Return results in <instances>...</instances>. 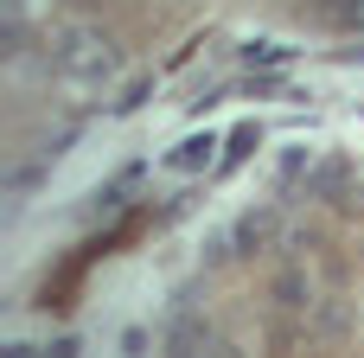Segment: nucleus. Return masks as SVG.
Masks as SVG:
<instances>
[{
	"label": "nucleus",
	"instance_id": "2",
	"mask_svg": "<svg viewBox=\"0 0 364 358\" xmlns=\"http://www.w3.org/2000/svg\"><path fill=\"white\" fill-rule=\"evenodd\" d=\"M205 167H218V135H186L166 154V173H205Z\"/></svg>",
	"mask_w": 364,
	"mask_h": 358
},
{
	"label": "nucleus",
	"instance_id": "4",
	"mask_svg": "<svg viewBox=\"0 0 364 358\" xmlns=\"http://www.w3.org/2000/svg\"><path fill=\"white\" fill-rule=\"evenodd\" d=\"M333 26H364V0H320Z\"/></svg>",
	"mask_w": 364,
	"mask_h": 358
},
{
	"label": "nucleus",
	"instance_id": "3",
	"mask_svg": "<svg viewBox=\"0 0 364 358\" xmlns=\"http://www.w3.org/2000/svg\"><path fill=\"white\" fill-rule=\"evenodd\" d=\"M250 147H262V135H256V122H243V128L230 135V147H224V167H237V160H250Z\"/></svg>",
	"mask_w": 364,
	"mask_h": 358
},
{
	"label": "nucleus",
	"instance_id": "1",
	"mask_svg": "<svg viewBox=\"0 0 364 358\" xmlns=\"http://www.w3.org/2000/svg\"><path fill=\"white\" fill-rule=\"evenodd\" d=\"M45 64H51L64 83H77V90H102V83H115V70H122V45H115L102 26H90V19H64V26L45 32Z\"/></svg>",
	"mask_w": 364,
	"mask_h": 358
}]
</instances>
